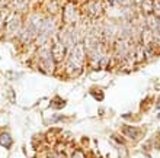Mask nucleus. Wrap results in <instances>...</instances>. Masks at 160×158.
Wrapping results in <instances>:
<instances>
[{"label":"nucleus","mask_w":160,"mask_h":158,"mask_svg":"<svg viewBox=\"0 0 160 158\" xmlns=\"http://www.w3.org/2000/svg\"><path fill=\"white\" fill-rule=\"evenodd\" d=\"M51 55H52V60H54V63H60V61H63V58L66 57V45H64L63 42L57 41L52 46V50H51Z\"/></svg>","instance_id":"nucleus-6"},{"label":"nucleus","mask_w":160,"mask_h":158,"mask_svg":"<svg viewBox=\"0 0 160 158\" xmlns=\"http://www.w3.org/2000/svg\"><path fill=\"white\" fill-rule=\"evenodd\" d=\"M102 10V6L98 2H93V3L89 4V13L92 15V16H98Z\"/></svg>","instance_id":"nucleus-9"},{"label":"nucleus","mask_w":160,"mask_h":158,"mask_svg":"<svg viewBox=\"0 0 160 158\" xmlns=\"http://www.w3.org/2000/svg\"><path fill=\"white\" fill-rule=\"evenodd\" d=\"M3 21H4V17H3V12H0V26L3 25Z\"/></svg>","instance_id":"nucleus-16"},{"label":"nucleus","mask_w":160,"mask_h":158,"mask_svg":"<svg viewBox=\"0 0 160 158\" xmlns=\"http://www.w3.org/2000/svg\"><path fill=\"white\" fill-rule=\"evenodd\" d=\"M84 61V45L83 44H76L73 46L70 52H68V63H67V70L70 73L79 71L83 65Z\"/></svg>","instance_id":"nucleus-2"},{"label":"nucleus","mask_w":160,"mask_h":158,"mask_svg":"<svg viewBox=\"0 0 160 158\" xmlns=\"http://www.w3.org/2000/svg\"><path fill=\"white\" fill-rule=\"evenodd\" d=\"M124 131L128 133H125V135H128L130 138H132V139H135V138H138L140 136V131L137 128H130V126H125L124 128Z\"/></svg>","instance_id":"nucleus-10"},{"label":"nucleus","mask_w":160,"mask_h":158,"mask_svg":"<svg viewBox=\"0 0 160 158\" xmlns=\"http://www.w3.org/2000/svg\"><path fill=\"white\" fill-rule=\"evenodd\" d=\"M0 145H3L4 148H9L12 145V138H10V135L8 132L0 133Z\"/></svg>","instance_id":"nucleus-8"},{"label":"nucleus","mask_w":160,"mask_h":158,"mask_svg":"<svg viewBox=\"0 0 160 158\" xmlns=\"http://www.w3.org/2000/svg\"><path fill=\"white\" fill-rule=\"evenodd\" d=\"M154 12H156L157 17L160 19V0H157V2H154V9H153Z\"/></svg>","instance_id":"nucleus-13"},{"label":"nucleus","mask_w":160,"mask_h":158,"mask_svg":"<svg viewBox=\"0 0 160 158\" xmlns=\"http://www.w3.org/2000/svg\"><path fill=\"white\" fill-rule=\"evenodd\" d=\"M41 25H42V17L32 16L29 21L26 22V25L22 28L21 33H19V35H21V41L28 44V42L34 41L35 38H38Z\"/></svg>","instance_id":"nucleus-1"},{"label":"nucleus","mask_w":160,"mask_h":158,"mask_svg":"<svg viewBox=\"0 0 160 158\" xmlns=\"http://www.w3.org/2000/svg\"><path fill=\"white\" fill-rule=\"evenodd\" d=\"M22 31V23H21V17L18 15H13L12 17H9L8 21V33L9 36H15L18 33H21Z\"/></svg>","instance_id":"nucleus-5"},{"label":"nucleus","mask_w":160,"mask_h":158,"mask_svg":"<svg viewBox=\"0 0 160 158\" xmlns=\"http://www.w3.org/2000/svg\"><path fill=\"white\" fill-rule=\"evenodd\" d=\"M12 3H13V6H16L19 10H23V9L26 7V3H28V0H12Z\"/></svg>","instance_id":"nucleus-12"},{"label":"nucleus","mask_w":160,"mask_h":158,"mask_svg":"<svg viewBox=\"0 0 160 158\" xmlns=\"http://www.w3.org/2000/svg\"><path fill=\"white\" fill-rule=\"evenodd\" d=\"M131 3V0H117V4H121V6H128Z\"/></svg>","instance_id":"nucleus-14"},{"label":"nucleus","mask_w":160,"mask_h":158,"mask_svg":"<svg viewBox=\"0 0 160 158\" xmlns=\"http://www.w3.org/2000/svg\"><path fill=\"white\" fill-rule=\"evenodd\" d=\"M64 17H66V21H67L68 23H73V22H76L77 19H79V13H77L76 7H74L73 4H68L67 7H66Z\"/></svg>","instance_id":"nucleus-7"},{"label":"nucleus","mask_w":160,"mask_h":158,"mask_svg":"<svg viewBox=\"0 0 160 158\" xmlns=\"http://www.w3.org/2000/svg\"><path fill=\"white\" fill-rule=\"evenodd\" d=\"M39 58H41V64L44 65V70L47 73H51V71L54 70V60H52L51 51L47 46V44L41 45V48H39Z\"/></svg>","instance_id":"nucleus-4"},{"label":"nucleus","mask_w":160,"mask_h":158,"mask_svg":"<svg viewBox=\"0 0 160 158\" xmlns=\"http://www.w3.org/2000/svg\"><path fill=\"white\" fill-rule=\"evenodd\" d=\"M73 158H84V157H83V154H82L80 151H77V152L74 154V157H73Z\"/></svg>","instance_id":"nucleus-15"},{"label":"nucleus","mask_w":160,"mask_h":158,"mask_svg":"<svg viewBox=\"0 0 160 158\" xmlns=\"http://www.w3.org/2000/svg\"><path fill=\"white\" fill-rule=\"evenodd\" d=\"M55 31L57 29H55L54 19H42V25H41V29H39V35H38V38H37L39 45H44Z\"/></svg>","instance_id":"nucleus-3"},{"label":"nucleus","mask_w":160,"mask_h":158,"mask_svg":"<svg viewBox=\"0 0 160 158\" xmlns=\"http://www.w3.org/2000/svg\"><path fill=\"white\" fill-rule=\"evenodd\" d=\"M143 9L144 12H153V9H154V2L153 0H144L143 2Z\"/></svg>","instance_id":"nucleus-11"},{"label":"nucleus","mask_w":160,"mask_h":158,"mask_svg":"<svg viewBox=\"0 0 160 158\" xmlns=\"http://www.w3.org/2000/svg\"><path fill=\"white\" fill-rule=\"evenodd\" d=\"M159 119H160V113H159Z\"/></svg>","instance_id":"nucleus-17"}]
</instances>
